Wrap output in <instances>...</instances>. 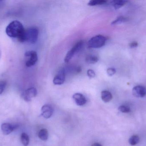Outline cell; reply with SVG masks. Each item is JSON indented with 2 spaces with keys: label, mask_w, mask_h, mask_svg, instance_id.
<instances>
[{
  "label": "cell",
  "mask_w": 146,
  "mask_h": 146,
  "mask_svg": "<svg viewBox=\"0 0 146 146\" xmlns=\"http://www.w3.org/2000/svg\"><path fill=\"white\" fill-rule=\"evenodd\" d=\"M26 66L28 67L34 66L38 61V55L36 52L34 51H27L25 55Z\"/></svg>",
  "instance_id": "obj_4"
},
{
  "label": "cell",
  "mask_w": 146,
  "mask_h": 146,
  "mask_svg": "<svg viewBox=\"0 0 146 146\" xmlns=\"http://www.w3.org/2000/svg\"><path fill=\"white\" fill-rule=\"evenodd\" d=\"M91 146H102L100 144H99V143H94V144H93Z\"/></svg>",
  "instance_id": "obj_25"
},
{
  "label": "cell",
  "mask_w": 146,
  "mask_h": 146,
  "mask_svg": "<svg viewBox=\"0 0 146 146\" xmlns=\"http://www.w3.org/2000/svg\"><path fill=\"white\" fill-rule=\"evenodd\" d=\"M37 94L36 89L35 87H31L25 91L22 94L23 99L26 102H30L32 99L35 97Z\"/></svg>",
  "instance_id": "obj_6"
},
{
  "label": "cell",
  "mask_w": 146,
  "mask_h": 146,
  "mask_svg": "<svg viewBox=\"0 0 146 146\" xmlns=\"http://www.w3.org/2000/svg\"><path fill=\"white\" fill-rule=\"evenodd\" d=\"M140 138L138 135H134L130 137L129 142L131 145L134 146L137 145L139 142Z\"/></svg>",
  "instance_id": "obj_19"
},
{
  "label": "cell",
  "mask_w": 146,
  "mask_h": 146,
  "mask_svg": "<svg viewBox=\"0 0 146 146\" xmlns=\"http://www.w3.org/2000/svg\"><path fill=\"white\" fill-rule=\"evenodd\" d=\"M42 115L46 119L50 118L53 114V109L49 105H43L41 109Z\"/></svg>",
  "instance_id": "obj_10"
},
{
  "label": "cell",
  "mask_w": 146,
  "mask_h": 146,
  "mask_svg": "<svg viewBox=\"0 0 146 146\" xmlns=\"http://www.w3.org/2000/svg\"><path fill=\"white\" fill-rule=\"evenodd\" d=\"M118 110L121 112L125 113H129L131 111L130 108L126 105H121L118 108Z\"/></svg>",
  "instance_id": "obj_20"
},
{
  "label": "cell",
  "mask_w": 146,
  "mask_h": 146,
  "mask_svg": "<svg viewBox=\"0 0 146 146\" xmlns=\"http://www.w3.org/2000/svg\"><path fill=\"white\" fill-rule=\"evenodd\" d=\"M98 57L97 56L94 55L87 56L86 58V62L89 64H94L98 62Z\"/></svg>",
  "instance_id": "obj_15"
},
{
  "label": "cell",
  "mask_w": 146,
  "mask_h": 146,
  "mask_svg": "<svg viewBox=\"0 0 146 146\" xmlns=\"http://www.w3.org/2000/svg\"><path fill=\"white\" fill-rule=\"evenodd\" d=\"M66 72L64 69H60L55 75L53 83L55 85H61L63 84L66 80Z\"/></svg>",
  "instance_id": "obj_7"
},
{
  "label": "cell",
  "mask_w": 146,
  "mask_h": 146,
  "mask_svg": "<svg viewBox=\"0 0 146 146\" xmlns=\"http://www.w3.org/2000/svg\"><path fill=\"white\" fill-rule=\"evenodd\" d=\"M101 99L105 103H108L112 99V96L111 93L109 91H104L101 92Z\"/></svg>",
  "instance_id": "obj_12"
},
{
  "label": "cell",
  "mask_w": 146,
  "mask_h": 146,
  "mask_svg": "<svg viewBox=\"0 0 146 146\" xmlns=\"http://www.w3.org/2000/svg\"><path fill=\"white\" fill-rule=\"evenodd\" d=\"M116 72V71L114 68H109L107 70V74L110 76H113L115 74Z\"/></svg>",
  "instance_id": "obj_22"
},
{
  "label": "cell",
  "mask_w": 146,
  "mask_h": 146,
  "mask_svg": "<svg viewBox=\"0 0 146 146\" xmlns=\"http://www.w3.org/2000/svg\"><path fill=\"white\" fill-rule=\"evenodd\" d=\"M38 31L35 27H30L25 32V42L30 44H34L38 38Z\"/></svg>",
  "instance_id": "obj_3"
},
{
  "label": "cell",
  "mask_w": 146,
  "mask_h": 146,
  "mask_svg": "<svg viewBox=\"0 0 146 146\" xmlns=\"http://www.w3.org/2000/svg\"><path fill=\"white\" fill-rule=\"evenodd\" d=\"M132 92L133 96L136 97H144L146 95V89L142 86H137L133 87Z\"/></svg>",
  "instance_id": "obj_8"
},
{
  "label": "cell",
  "mask_w": 146,
  "mask_h": 146,
  "mask_svg": "<svg viewBox=\"0 0 146 146\" xmlns=\"http://www.w3.org/2000/svg\"><path fill=\"white\" fill-rule=\"evenodd\" d=\"M83 45V42L82 41H80L77 42L74 47L69 50L66 55L64 61L66 63H68L72 58L74 55L79 52L82 49Z\"/></svg>",
  "instance_id": "obj_5"
},
{
  "label": "cell",
  "mask_w": 146,
  "mask_h": 146,
  "mask_svg": "<svg viewBox=\"0 0 146 146\" xmlns=\"http://www.w3.org/2000/svg\"><path fill=\"white\" fill-rule=\"evenodd\" d=\"M25 32L22 24L18 21H14L9 24L6 29V33L9 37L17 38L20 42H25Z\"/></svg>",
  "instance_id": "obj_1"
},
{
  "label": "cell",
  "mask_w": 146,
  "mask_h": 146,
  "mask_svg": "<svg viewBox=\"0 0 146 146\" xmlns=\"http://www.w3.org/2000/svg\"><path fill=\"white\" fill-rule=\"evenodd\" d=\"M17 128L16 125H13L9 123H3L1 126V129L3 134L8 135L12 133Z\"/></svg>",
  "instance_id": "obj_9"
},
{
  "label": "cell",
  "mask_w": 146,
  "mask_h": 146,
  "mask_svg": "<svg viewBox=\"0 0 146 146\" xmlns=\"http://www.w3.org/2000/svg\"><path fill=\"white\" fill-rule=\"evenodd\" d=\"M7 82L5 81H0V95L3 92L6 88Z\"/></svg>",
  "instance_id": "obj_21"
},
{
  "label": "cell",
  "mask_w": 146,
  "mask_h": 146,
  "mask_svg": "<svg viewBox=\"0 0 146 146\" xmlns=\"http://www.w3.org/2000/svg\"><path fill=\"white\" fill-rule=\"evenodd\" d=\"M128 19L127 18L123 16H120L117 18L115 20L113 21L111 23V25H120L122 23H125L127 21Z\"/></svg>",
  "instance_id": "obj_17"
},
{
  "label": "cell",
  "mask_w": 146,
  "mask_h": 146,
  "mask_svg": "<svg viewBox=\"0 0 146 146\" xmlns=\"http://www.w3.org/2000/svg\"><path fill=\"white\" fill-rule=\"evenodd\" d=\"M73 99L78 106H82L86 103V97L81 93H76L73 96Z\"/></svg>",
  "instance_id": "obj_11"
},
{
  "label": "cell",
  "mask_w": 146,
  "mask_h": 146,
  "mask_svg": "<svg viewBox=\"0 0 146 146\" xmlns=\"http://www.w3.org/2000/svg\"><path fill=\"white\" fill-rule=\"evenodd\" d=\"M128 1L125 0H115L111 1V4L115 8V9H117L121 7L127 3Z\"/></svg>",
  "instance_id": "obj_13"
},
{
  "label": "cell",
  "mask_w": 146,
  "mask_h": 146,
  "mask_svg": "<svg viewBox=\"0 0 146 146\" xmlns=\"http://www.w3.org/2000/svg\"><path fill=\"white\" fill-rule=\"evenodd\" d=\"M87 74L88 76L89 77V78L91 79V78H93L95 77L96 75V74H95V72L94 71L92 70V69H88L87 70Z\"/></svg>",
  "instance_id": "obj_23"
},
{
  "label": "cell",
  "mask_w": 146,
  "mask_h": 146,
  "mask_svg": "<svg viewBox=\"0 0 146 146\" xmlns=\"http://www.w3.org/2000/svg\"><path fill=\"white\" fill-rule=\"evenodd\" d=\"M129 45L131 48H136L138 47V43L136 42H132L131 43L129 44Z\"/></svg>",
  "instance_id": "obj_24"
},
{
  "label": "cell",
  "mask_w": 146,
  "mask_h": 146,
  "mask_svg": "<svg viewBox=\"0 0 146 146\" xmlns=\"http://www.w3.org/2000/svg\"><path fill=\"white\" fill-rule=\"evenodd\" d=\"M38 137L40 139L43 141H46L48 138V133L46 129H42L39 131Z\"/></svg>",
  "instance_id": "obj_14"
},
{
  "label": "cell",
  "mask_w": 146,
  "mask_h": 146,
  "mask_svg": "<svg viewBox=\"0 0 146 146\" xmlns=\"http://www.w3.org/2000/svg\"><path fill=\"white\" fill-rule=\"evenodd\" d=\"M107 1L105 0H92L89 1L88 4L90 6H94L96 5H101L106 4Z\"/></svg>",
  "instance_id": "obj_16"
},
{
  "label": "cell",
  "mask_w": 146,
  "mask_h": 146,
  "mask_svg": "<svg viewBox=\"0 0 146 146\" xmlns=\"http://www.w3.org/2000/svg\"><path fill=\"white\" fill-rule=\"evenodd\" d=\"M21 141L22 145L25 146H28L29 144V137L27 134L23 133L21 136Z\"/></svg>",
  "instance_id": "obj_18"
},
{
  "label": "cell",
  "mask_w": 146,
  "mask_h": 146,
  "mask_svg": "<svg viewBox=\"0 0 146 146\" xmlns=\"http://www.w3.org/2000/svg\"><path fill=\"white\" fill-rule=\"evenodd\" d=\"M106 41V37L104 36L101 35H96L88 41V46L89 48L94 49L101 48L105 45Z\"/></svg>",
  "instance_id": "obj_2"
}]
</instances>
